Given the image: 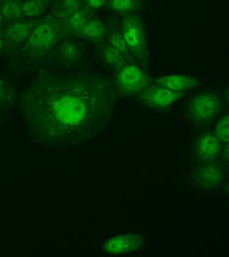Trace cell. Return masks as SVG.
<instances>
[{"mask_svg": "<svg viewBox=\"0 0 229 257\" xmlns=\"http://www.w3.org/2000/svg\"><path fill=\"white\" fill-rule=\"evenodd\" d=\"M50 6L51 0H25L21 3L24 17L35 20L45 15Z\"/></svg>", "mask_w": 229, "mask_h": 257, "instance_id": "17", "label": "cell"}, {"mask_svg": "<svg viewBox=\"0 0 229 257\" xmlns=\"http://www.w3.org/2000/svg\"><path fill=\"white\" fill-rule=\"evenodd\" d=\"M155 83L165 87L171 91L186 92L189 90L198 89L203 81L199 78L180 73H166L158 76Z\"/></svg>", "mask_w": 229, "mask_h": 257, "instance_id": "12", "label": "cell"}, {"mask_svg": "<svg viewBox=\"0 0 229 257\" xmlns=\"http://www.w3.org/2000/svg\"><path fill=\"white\" fill-rule=\"evenodd\" d=\"M108 44H110L112 47H114L115 49H117L119 52H122L124 55L128 56V57H132L130 54V51L126 45V42L122 36L121 31H114L112 33L109 34L107 40Z\"/></svg>", "mask_w": 229, "mask_h": 257, "instance_id": "22", "label": "cell"}, {"mask_svg": "<svg viewBox=\"0 0 229 257\" xmlns=\"http://www.w3.org/2000/svg\"><path fill=\"white\" fill-rule=\"evenodd\" d=\"M3 29H0V58L5 55V40H4Z\"/></svg>", "mask_w": 229, "mask_h": 257, "instance_id": "24", "label": "cell"}, {"mask_svg": "<svg viewBox=\"0 0 229 257\" xmlns=\"http://www.w3.org/2000/svg\"><path fill=\"white\" fill-rule=\"evenodd\" d=\"M82 2L85 7L93 11L103 8L108 3V0H82Z\"/></svg>", "mask_w": 229, "mask_h": 257, "instance_id": "23", "label": "cell"}, {"mask_svg": "<svg viewBox=\"0 0 229 257\" xmlns=\"http://www.w3.org/2000/svg\"><path fill=\"white\" fill-rule=\"evenodd\" d=\"M0 11L5 25L24 18L21 3L18 0H0Z\"/></svg>", "mask_w": 229, "mask_h": 257, "instance_id": "20", "label": "cell"}, {"mask_svg": "<svg viewBox=\"0 0 229 257\" xmlns=\"http://www.w3.org/2000/svg\"><path fill=\"white\" fill-rule=\"evenodd\" d=\"M223 154V147L213 132H204L192 145V155L198 164L215 162Z\"/></svg>", "mask_w": 229, "mask_h": 257, "instance_id": "10", "label": "cell"}, {"mask_svg": "<svg viewBox=\"0 0 229 257\" xmlns=\"http://www.w3.org/2000/svg\"><path fill=\"white\" fill-rule=\"evenodd\" d=\"M36 20L24 17L4 26L3 32L6 56L15 55L19 49L25 45L32 29L35 26Z\"/></svg>", "mask_w": 229, "mask_h": 257, "instance_id": "9", "label": "cell"}, {"mask_svg": "<svg viewBox=\"0 0 229 257\" xmlns=\"http://www.w3.org/2000/svg\"><path fill=\"white\" fill-rule=\"evenodd\" d=\"M118 94L104 75L38 68L18 97L30 141L50 149L86 145L111 123Z\"/></svg>", "mask_w": 229, "mask_h": 257, "instance_id": "1", "label": "cell"}, {"mask_svg": "<svg viewBox=\"0 0 229 257\" xmlns=\"http://www.w3.org/2000/svg\"><path fill=\"white\" fill-rule=\"evenodd\" d=\"M121 33L132 57L140 61L148 59V42L145 26L136 14L125 16L121 24Z\"/></svg>", "mask_w": 229, "mask_h": 257, "instance_id": "6", "label": "cell"}, {"mask_svg": "<svg viewBox=\"0 0 229 257\" xmlns=\"http://www.w3.org/2000/svg\"><path fill=\"white\" fill-rule=\"evenodd\" d=\"M223 147V155L225 153V159H228V147H229V115L226 112L222 114L215 122L214 130L212 131Z\"/></svg>", "mask_w": 229, "mask_h": 257, "instance_id": "19", "label": "cell"}, {"mask_svg": "<svg viewBox=\"0 0 229 257\" xmlns=\"http://www.w3.org/2000/svg\"><path fill=\"white\" fill-rule=\"evenodd\" d=\"M145 243L143 235L138 233H125L107 238L102 245V250L110 255H125L136 252Z\"/></svg>", "mask_w": 229, "mask_h": 257, "instance_id": "11", "label": "cell"}, {"mask_svg": "<svg viewBox=\"0 0 229 257\" xmlns=\"http://www.w3.org/2000/svg\"><path fill=\"white\" fill-rule=\"evenodd\" d=\"M185 96V92L171 91L160 84H149L137 95V100L154 111H168Z\"/></svg>", "mask_w": 229, "mask_h": 257, "instance_id": "8", "label": "cell"}, {"mask_svg": "<svg viewBox=\"0 0 229 257\" xmlns=\"http://www.w3.org/2000/svg\"><path fill=\"white\" fill-rule=\"evenodd\" d=\"M4 26H5V23H4L3 16H2V11H0V29H3Z\"/></svg>", "mask_w": 229, "mask_h": 257, "instance_id": "25", "label": "cell"}, {"mask_svg": "<svg viewBox=\"0 0 229 257\" xmlns=\"http://www.w3.org/2000/svg\"><path fill=\"white\" fill-rule=\"evenodd\" d=\"M149 74L139 66L128 62L116 70L114 77V88L123 98H131L138 95L150 84Z\"/></svg>", "mask_w": 229, "mask_h": 257, "instance_id": "5", "label": "cell"}, {"mask_svg": "<svg viewBox=\"0 0 229 257\" xmlns=\"http://www.w3.org/2000/svg\"><path fill=\"white\" fill-rule=\"evenodd\" d=\"M100 57L106 68L115 71L130 62L131 59V57L124 55L122 52H119L110 44H108L107 41H105L100 47Z\"/></svg>", "mask_w": 229, "mask_h": 257, "instance_id": "16", "label": "cell"}, {"mask_svg": "<svg viewBox=\"0 0 229 257\" xmlns=\"http://www.w3.org/2000/svg\"><path fill=\"white\" fill-rule=\"evenodd\" d=\"M19 94L16 82L5 75H0V119L6 118L17 106Z\"/></svg>", "mask_w": 229, "mask_h": 257, "instance_id": "13", "label": "cell"}, {"mask_svg": "<svg viewBox=\"0 0 229 257\" xmlns=\"http://www.w3.org/2000/svg\"><path fill=\"white\" fill-rule=\"evenodd\" d=\"M227 169L219 160L199 164L192 170L191 184L202 191H219L227 184Z\"/></svg>", "mask_w": 229, "mask_h": 257, "instance_id": "7", "label": "cell"}, {"mask_svg": "<svg viewBox=\"0 0 229 257\" xmlns=\"http://www.w3.org/2000/svg\"><path fill=\"white\" fill-rule=\"evenodd\" d=\"M80 39L63 37L55 46L46 60L50 70L57 72L76 71L86 61V48Z\"/></svg>", "mask_w": 229, "mask_h": 257, "instance_id": "4", "label": "cell"}, {"mask_svg": "<svg viewBox=\"0 0 229 257\" xmlns=\"http://www.w3.org/2000/svg\"><path fill=\"white\" fill-rule=\"evenodd\" d=\"M18 2H20V3H23V2H25V0H18Z\"/></svg>", "mask_w": 229, "mask_h": 257, "instance_id": "26", "label": "cell"}, {"mask_svg": "<svg viewBox=\"0 0 229 257\" xmlns=\"http://www.w3.org/2000/svg\"><path fill=\"white\" fill-rule=\"evenodd\" d=\"M92 17L91 10L85 7H81L73 13L68 15L64 19L60 20L65 32V36L80 39L82 31L90 18Z\"/></svg>", "mask_w": 229, "mask_h": 257, "instance_id": "14", "label": "cell"}, {"mask_svg": "<svg viewBox=\"0 0 229 257\" xmlns=\"http://www.w3.org/2000/svg\"><path fill=\"white\" fill-rule=\"evenodd\" d=\"M225 103V98L220 91L203 90L194 94L187 102L186 117L195 126H208L223 114Z\"/></svg>", "mask_w": 229, "mask_h": 257, "instance_id": "3", "label": "cell"}, {"mask_svg": "<svg viewBox=\"0 0 229 257\" xmlns=\"http://www.w3.org/2000/svg\"><path fill=\"white\" fill-rule=\"evenodd\" d=\"M81 7H83L82 0H51L50 9L53 16L62 20Z\"/></svg>", "mask_w": 229, "mask_h": 257, "instance_id": "18", "label": "cell"}, {"mask_svg": "<svg viewBox=\"0 0 229 257\" xmlns=\"http://www.w3.org/2000/svg\"><path fill=\"white\" fill-rule=\"evenodd\" d=\"M110 32L103 20L97 18H90L85 25L80 40H85L93 45H102L107 40Z\"/></svg>", "mask_w": 229, "mask_h": 257, "instance_id": "15", "label": "cell"}, {"mask_svg": "<svg viewBox=\"0 0 229 257\" xmlns=\"http://www.w3.org/2000/svg\"><path fill=\"white\" fill-rule=\"evenodd\" d=\"M107 4L114 12L124 17L135 14L140 8L139 0H108Z\"/></svg>", "mask_w": 229, "mask_h": 257, "instance_id": "21", "label": "cell"}, {"mask_svg": "<svg viewBox=\"0 0 229 257\" xmlns=\"http://www.w3.org/2000/svg\"><path fill=\"white\" fill-rule=\"evenodd\" d=\"M63 37L67 36L58 18L51 13L38 18L25 45L14 55L19 69L40 68Z\"/></svg>", "mask_w": 229, "mask_h": 257, "instance_id": "2", "label": "cell"}]
</instances>
